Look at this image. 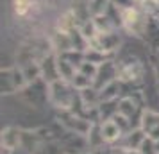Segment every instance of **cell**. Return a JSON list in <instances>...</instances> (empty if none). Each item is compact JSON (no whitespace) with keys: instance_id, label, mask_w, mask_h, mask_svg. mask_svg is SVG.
Returning <instances> with one entry per match:
<instances>
[{"instance_id":"obj_2","label":"cell","mask_w":159,"mask_h":154,"mask_svg":"<svg viewBox=\"0 0 159 154\" xmlns=\"http://www.w3.org/2000/svg\"><path fill=\"white\" fill-rule=\"evenodd\" d=\"M122 127L118 125V120L115 118H107V120H104L100 125V138L102 142H107V143H113L116 140L122 136Z\"/></svg>"},{"instance_id":"obj_4","label":"cell","mask_w":159,"mask_h":154,"mask_svg":"<svg viewBox=\"0 0 159 154\" xmlns=\"http://www.w3.org/2000/svg\"><path fill=\"white\" fill-rule=\"evenodd\" d=\"M38 0H13V11L16 16H29L36 7Z\"/></svg>"},{"instance_id":"obj_5","label":"cell","mask_w":159,"mask_h":154,"mask_svg":"<svg viewBox=\"0 0 159 154\" xmlns=\"http://www.w3.org/2000/svg\"><path fill=\"white\" fill-rule=\"evenodd\" d=\"M139 152L141 154H157V151L154 149V140L150 138H145L141 147H139Z\"/></svg>"},{"instance_id":"obj_1","label":"cell","mask_w":159,"mask_h":154,"mask_svg":"<svg viewBox=\"0 0 159 154\" xmlns=\"http://www.w3.org/2000/svg\"><path fill=\"white\" fill-rule=\"evenodd\" d=\"M122 23L125 29L132 30V32H138V34H141L145 29V20L143 16L139 15V11L134 7H123L122 11Z\"/></svg>"},{"instance_id":"obj_3","label":"cell","mask_w":159,"mask_h":154,"mask_svg":"<svg viewBox=\"0 0 159 154\" xmlns=\"http://www.w3.org/2000/svg\"><path fill=\"white\" fill-rule=\"evenodd\" d=\"M141 127H143V133H147V138L154 140V142L159 140V115L157 113H154V111L143 113Z\"/></svg>"}]
</instances>
